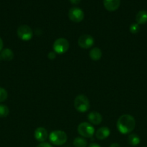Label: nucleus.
Segmentation results:
<instances>
[{"mask_svg":"<svg viewBox=\"0 0 147 147\" xmlns=\"http://www.w3.org/2000/svg\"><path fill=\"white\" fill-rule=\"evenodd\" d=\"M88 120L91 123L94 125L100 124L102 121V116L98 112L92 111L88 114Z\"/></svg>","mask_w":147,"mask_h":147,"instance_id":"nucleus-11","label":"nucleus"},{"mask_svg":"<svg viewBox=\"0 0 147 147\" xmlns=\"http://www.w3.org/2000/svg\"><path fill=\"white\" fill-rule=\"evenodd\" d=\"M129 30L132 34H137L138 33V32L140 31V27L139 24H137V23H134V24H132L129 27Z\"/></svg>","mask_w":147,"mask_h":147,"instance_id":"nucleus-19","label":"nucleus"},{"mask_svg":"<svg viewBox=\"0 0 147 147\" xmlns=\"http://www.w3.org/2000/svg\"><path fill=\"white\" fill-rule=\"evenodd\" d=\"M141 139H140L139 136L135 134H131L128 136V142L130 145L133 146H135L139 144Z\"/></svg>","mask_w":147,"mask_h":147,"instance_id":"nucleus-16","label":"nucleus"},{"mask_svg":"<svg viewBox=\"0 0 147 147\" xmlns=\"http://www.w3.org/2000/svg\"><path fill=\"white\" fill-rule=\"evenodd\" d=\"M69 47V43L66 39L61 37L55 40L53 43V48L56 53L58 54H63L68 50Z\"/></svg>","mask_w":147,"mask_h":147,"instance_id":"nucleus-5","label":"nucleus"},{"mask_svg":"<svg viewBox=\"0 0 147 147\" xmlns=\"http://www.w3.org/2000/svg\"><path fill=\"white\" fill-rule=\"evenodd\" d=\"M102 50L99 48H98V47L92 48V50L89 51V57H90V58L92 59V60H95V61L99 60V59L102 57Z\"/></svg>","mask_w":147,"mask_h":147,"instance_id":"nucleus-15","label":"nucleus"},{"mask_svg":"<svg viewBox=\"0 0 147 147\" xmlns=\"http://www.w3.org/2000/svg\"><path fill=\"white\" fill-rule=\"evenodd\" d=\"M74 105L76 110L80 113H84L87 111L90 107L89 99L84 95H79L76 96L74 99Z\"/></svg>","mask_w":147,"mask_h":147,"instance_id":"nucleus-2","label":"nucleus"},{"mask_svg":"<svg viewBox=\"0 0 147 147\" xmlns=\"http://www.w3.org/2000/svg\"><path fill=\"white\" fill-rule=\"evenodd\" d=\"M68 15H69V19L72 22L76 23L81 22L84 20V11L79 7H72V8H71L69 9Z\"/></svg>","mask_w":147,"mask_h":147,"instance_id":"nucleus-7","label":"nucleus"},{"mask_svg":"<svg viewBox=\"0 0 147 147\" xmlns=\"http://www.w3.org/2000/svg\"><path fill=\"white\" fill-rule=\"evenodd\" d=\"M7 96H8V93L7 90L4 88H0V103L4 101L7 98Z\"/></svg>","mask_w":147,"mask_h":147,"instance_id":"nucleus-20","label":"nucleus"},{"mask_svg":"<svg viewBox=\"0 0 147 147\" xmlns=\"http://www.w3.org/2000/svg\"><path fill=\"white\" fill-rule=\"evenodd\" d=\"M56 53H55L54 51L50 52V53L48 54V59H50V60H53V59L56 58Z\"/></svg>","mask_w":147,"mask_h":147,"instance_id":"nucleus-21","label":"nucleus"},{"mask_svg":"<svg viewBox=\"0 0 147 147\" xmlns=\"http://www.w3.org/2000/svg\"><path fill=\"white\" fill-rule=\"evenodd\" d=\"M13 58H14V53L11 49H4L0 53V60H4V61H10Z\"/></svg>","mask_w":147,"mask_h":147,"instance_id":"nucleus-13","label":"nucleus"},{"mask_svg":"<svg viewBox=\"0 0 147 147\" xmlns=\"http://www.w3.org/2000/svg\"><path fill=\"white\" fill-rule=\"evenodd\" d=\"M110 134V130L108 127H101L95 133V136L99 140H103L107 139Z\"/></svg>","mask_w":147,"mask_h":147,"instance_id":"nucleus-12","label":"nucleus"},{"mask_svg":"<svg viewBox=\"0 0 147 147\" xmlns=\"http://www.w3.org/2000/svg\"><path fill=\"white\" fill-rule=\"evenodd\" d=\"M17 36L20 40L23 41H29L32 39L33 36V32L32 29L28 25L23 24L20 26L17 29Z\"/></svg>","mask_w":147,"mask_h":147,"instance_id":"nucleus-6","label":"nucleus"},{"mask_svg":"<svg viewBox=\"0 0 147 147\" xmlns=\"http://www.w3.org/2000/svg\"><path fill=\"white\" fill-rule=\"evenodd\" d=\"M73 144L75 147H86L87 142L82 137H76L74 140Z\"/></svg>","mask_w":147,"mask_h":147,"instance_id":"nucleus-17","label":"nucleus"},{"mask_svg":"<svg viewBox=\"0 0 147 147\" xmlns=\"http://www.w3.org/2000/svg\"><path fill=\"white\" fill-rule=\"evenodd\" d=\"M135 119L129 114L122 115L117 121L118 130L122 134H128L131 133L135 129Z\"/></svg>","mask_w":147,"mask_h":147,"instance_id":"nucleus-1","label":"nucleus"},{"mask_svg":"<svg viewBox=\"0 0 147 147\" xmlns=\"http://www.w3.org/2000/svg\"><path fill=\"white\" fill-rule=\"evenodd\" d=\"M135 21L138 24H145L147 23V11L141 10L135 16Z\"/></svg>","mask_w":147,"mask_h":147,"instance_id":"nucleus-14","label":"nucleus"},{"mask_svg":"<svg viewBox=\"0 0 147 147\" xmlns=\"http://www.w3.org/2000/svg\"><path fill=\"white\" fill-rule=\"evenodd\" d=\"M36 147H53V146H52L50 144L46 143V142H45V143L44 142H43V143H41V144H40L37 145Z\"/></svg>","mask_w":147,"mask_h":147,"instance_id":"nucleus-22","label":"nucleus"},{"mask_svg":"<svg viewBox=\"0 0 147 147\" xmlns=\"http://www.w3.org/2000/svg\"><path fill=\"white\" fill-rule=\"evenodd\" d=\"M88 147H101V146H99V144H97L92 143V144H91L89 145V146H88Z\"/></svg>","mask_w":147,"mask_h":147,"instance_id":"nucleus-24","label":"nucleus"},{"mask_svg":"<svg viewBox=\"0 0 147 147\" xmlns=\"http://www.w3.org/2000/svg\"><path fill=\"white\" fill-rule=\"evenodd\" d=\"M110 147H121V146H120V145L118 144L114 143V144H112L110 146Z\"/></svg>","mask_w":147,"mask_h":147,"instance_id":"nucleus-26","label":"nucleus"},{"mask_svg":"<svg viewBox=\"0 0 147 147\" xmlns=\"http://www.w3.org/2000/svg\"><path fill=\"white\" fill-rule=\"evenodd\" d=\"M10 113L9 108L4 104H0V118L7 117Z\"/></svg>","mask_w":147,"mask_h":147,"instance_id":"nucleus-18","label":"nucleus"},{"mask_svg":"<svg viewBox=\"0 0 147 147\" xmlns=\"http://www.w3.org/2000/svg\"><path fill=\"white\" fill-rule=\"evenodd\" d=\"M103 4L108 11H114L119 8L120 0H103Z\"/></svg>","mask_w":147,"mask_h":147,"instance_id":"nucleus-10","label":"nucleus"},{"mask_svg":"<svg viewBox=\"0 0 147 147\" xmlns=\"http://www.w3.org/2000/svg\"><path fill=\"white\" fill-rule=\"evenodd\" d=\"M77 131L82 137L91 138L95 134V128L90 123L87 122H83L78 126Z\"/></svg>","mask_w":147,"mask_h":147,"instance_id":"nucleus-4","label":"nucleus"},{"mask_svg":"<svg viewBox=\"0 0 147 147\" xmlns=\"http://www.w3.org/2000/svg\"><path fill=\"white\" fill-rule=\"evenodd\" d=\"M3 45H4V44H3V41H2V40H1V37H0V52L2 50Z\"/></svg>","mask_w":147,"mask_h":147,"instance_id":"nucleus-25","label":"nucleus"},{"mask_svg":"<svg viewBox=\"0 0 147 147\" xmlns=\"http://www.w3.org/2000/svg\"><path fill=\"white\" fill-rule=\"evenodd\" d=\"M71 3L73 4H78L81 1V0H69Z\"/></svg>","mask_w":147,"mask_h":147,"instance_id":"nucleus-23","label":"nucleus"},{"mask_svg":"<svg viewBox=\"0 0 147 147\" xmlns=\"http://www.w3.org/2000/svg\"><path fill=\"white\" fill-rule=\"evenodd\" d=\"M95 43V40L93 37L89 34H84L79 37L78 40V45L80 47L84 49H88L92 47Z\"/></svg>","mask_w":147,"mask_h":147,"instance_id":"nucleus-8","label":"nucleus"},{"mask_svg":"<svg viewBox=\"0 0 147 147\" xmlns=\"http://www.w3.org/2000/svg\"><path fill=\"white\" fill-rule=\"evenodd\" d=\"M34 136L37 142L43 143L48 138L47 130L43 127L37 128L34 132Z\"/></svg>","mask_w":147,"mask_h":147,"instance_id":"nucleus-9","label":"nucleus"},{"mask_svg":"<svg viewBox=\"0 0 147 147\" xmlns=\"http://www.w3.org/2000/svg\"><path fill=\"white\" fill-rule=\"evenodd\" d=\"M67 135L63 131H53L49 135V140L50 143L56 146L64 144L67 141Z\"/></svg>","mask_w":147,"mask_h":147,"instance_id":"nucleus-3","label":"nucleus"}]
</instances>
